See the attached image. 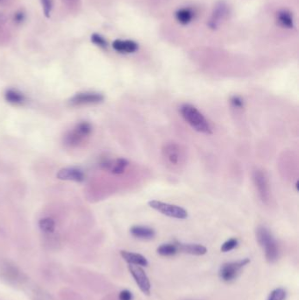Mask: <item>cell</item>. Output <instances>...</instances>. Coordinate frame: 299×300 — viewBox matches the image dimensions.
I'll list each match as a JSON object with an SVG mask.
<instances>
[{
	"mask_svg": "<svg viewBox=\"0 0 299 300\" xmlns=\"http://www.w3.org/2000/svg\"><path fill=\"white\" fill-rule=\"evenodd\" d=\"M91 132L92 127L90 123L84 121L80 122L74 127L73 130L70 131L65 135L64 143L70 147H77L80 143H82L87 137H89Z\"/></svg>",
	"mask_w": 299,
	"mask_h": 300,
	"instance_id": "obj_4",
	"label": "cell"
},
{
	"mask_svg": "<svg viewBox=\"0 0 299 300\" xmlns=\"http://www.w3.org/2000/svg\"><path fill=\"white\" fill-rule=\"evenodd\" d=\"M250 263V258H244L241 260L230 262V263L222 264L219 270V276H220V279L223 282H226V283L235 280L243 268L246 266Z\"/></svg>",
	"mask_w": 299,
	"mask_h": 300,
	"instance_id": "obj_5",
	"label": "cell"
},
{
	"mask_svg": "<svg viewBox=\"0 0 299 300\" xmlns=\"http://www.w3.org/2000/svg\"><path fill=\"white\" fill-rule=\"evenodd\" d=\"M91 41L94 44H96V46L102 47L104 49H106L108 47V44H107V40L104 39L103 37L99 35L98 33H93L91 35Z\"/></svg>",
	"mask_w": 299,
	"mask_h": 300,
	"instance_id": "obj_23",
	"label": "cell"
},
{
	"mask_svg": "<svg viewBox=\"0 0 299 300\" xmlns=\"http://www.w3.org/2000/svg\"><path fill=\"white\" fill-rule=\"evenodd\" d=\"M256 239L265 253L268 263L274 264L279 258V247L271 232L265 227H258L256 231Z\"/></svg>",
	"mask_w": 299,
	"mask_h": 300,
	"instance_id": "obj_1",
	"label": "cell"
},
{
	"mask_svg": "<svg viewBox=\"0 0 299 300\" xmlns=\"http://www.w3.org/2000/svg\"><path fill=\"white\" fill-rule=\"evenodd\" d=\"M57 178L60 180L75 181L83 182L85 176L82 170L76 168H65L57 173Z\"/></svg>",
	"mask_w": 299,
	"mask_h": 300,
	"instance_id": "obj_10",
	"label": "cell"
},
{
	"mask_svg": "<svg viewBox=\"0 0 299 300\" xmlns=\"http://www.w3.org/2000/svg\"><path fill=\"white\" fill-rule=\"evenodd\" d=\"M179 252L192 255V256H204L207 253V248L200 244H183L176 242Z\"/></svg>",
	"mask_w": 299,
	"mask_h": 300,
	"instance_id": "obj_14",
	"label": "cell"
},
{
	"mask_svg": "<svg viewBox=\"0 0 299 300\" xmlns=\"http://www.w3.org/2000/svg\"><path fill=\"white\" fill-rule=\"evenodd\" d=\"M192 12L189 9H181L176 13V19L180 23L183 24V25L189 23L192 20Z\"/></svg>",
	"mask_w": 299,
	"mask_h": 300,
	"instance_id": "obj_20",
	"label": "cell"
},
{
	"mask_svg": "<svg viewBox=\"0 0 299 300\" xmlns=\"http://www.w3.org/2000/svg\"><path fill=\"white\" fill-rule=\"evenodd\" d=\"M287 292L283 288H276L269 294L268 300H285Z\"/></svg>",
	"mask_w": 299,
	"mask_h": 300,
	"instance_id": "obj_21",
	"label": "cell"
},
{
	"mask_svg": "<svg viewBox=\"0 0 299 300\" xmlns=\"http://www.w3.org/2000/svg\"><path fill=\"white\" fill-rule=\"evenodd\" d=\"M128 270L131 275L133 276V279L135 281L138 287L140 288L144 295L150 296L151 293V283L150 278L146 276V272L144 271L142 268L137 265H130L128 266Z\"/></svg>",
	"mask_w": 299,
	"mask_h": 300,
	"instance_id": "obj_7",
	"label": "cell"
},
{
	"mask_svg": "<svg viewBox=\"0 0 299 300\" xmlns=\"http://www.w3.org/2000/svg\"><path fill=\"white\" fill-rule=\"evenodd\" d=\"M9 3V0H0V7H5Z\"/></svg>",
	"mask_w": 299,
	"mask_h": 300,
	"instance_id": "obj_29",
	"label": "cell"
},
{
	"mask_svg": "<svg viewBox=\"0 0 299 300\" xmlns=\"http://www.w3.org/2000/svg\"><path fill=\"white\" fill-rule=\"evenodd\" d=\"M178 247L176 242L175 243H166L161 245L157 247V253L162 257H173L178 253Z\"/></svg>",
	"mask_w": 299,
	"mask_h": 300,
	"instance_id": "obj_16",
	"label": "cell"
},
{
	"mask_svg": "<svg viewBox=\"0 0 299 300\" xmlns=\"http://www.w3.org/2000/svg\"><path fill=\"white\" fill-rule=\"evenodd\" d=\"M26 20V14L23 11L20 10L16 12L14 15V22L16 25H20L24 22V20Z\"/></svg>",
	"mask_w": 299,
	"mask_h": 300,
	"instance_id": "obj_26",
	"label": "cell"
},
{
	"mask_svg": "<svg viewBox=\"0 0 299 300\" xmlns=\"http://www.w3.org/2000/svg\"><path fill=\"white\" fill-rule=\"evenodd\" d=\"M42 8H43L44 14L47 18H49L51 14V11L53 8V0H40Z\"/></svg>",
	"mask_w": 299,
	"mask_h": 300,
	"instance_id": "obj_24",
	"label": "cell"
},
{
	"mask_svg": "<svg viewBox=\"0 0 299 300\" xmlns=\"http://www.w3.org/2000/svg\"><path fill=\"white\" fill-rule=\"evenodd\" d=\"M148 205H150L151 208L158 211L161 214L170 217V218L178 219V220H184V219L188 218L187 211L184 210L182 207L176 206V205L164 203V202L158 201V200L150 201Z\"/></svg>",
	"mask_w": 299,
	"mask_h": 300,
	"instance_id": "obj_6",
	"label": "cell"
},
{
	"mask_svg": "<svg viewBox=\"0 0 299 300\" xmlns=\"http://www.w3.org/2000/svg\"><path fill=\"white\" fill-rule=\"evenodd\" d=\"M102 167L106 170H110L113 174L123 173L126 167L128 166V162L124 158H119L116 160L106 161L102 163Z\"/></svg>",
	"mask_w": 299,
	"mask_h": 300,
	"instance_id": "obj_12",
	"label": "cell"
},
{
	"mask_svg": "<svg viewBox=\"0 0 299 300\" xmlns=\"http://www.w3.org/2000/svg\"><path fill=\"white\" fill-rule=\"evenodd\" d=\"M6 99L7 102L14 105H22L25 102V96L15 90H8L6 92Z\"/></svg>",
	"mask_w": 299,
	"mask_h": 300,
	"instance_id": "obj_17",
	"label": "cell"
},
{
	"mask_svg": "<svg viewBox=\"0 0 299 300\" xmlns=\"http://www.w3.org/2000/svg\"><path fill=\"white\" fill-rule=\"evenodd\" d=\"M113 47L120 53H133L139 46L133 40H116L113 41Z\"/></svg>",
	"mask_w": 299,
	"mask_h": 300,
	"instance_id": "obj_15",
	"label": "cell"
},
{
	"mask_svg": "<svg viewBox=\"0 0 299 300\" xmlns=\"http://www.w3.org/2000/svg\"><path fill=\"white\" fill-rule=\"evenodd\" d=\"M238 245H239V240L235 239V238H231V239L226 240L222 244L220 249L224 253H226V252H229V251L234 249L235 247H238Z\"/></svg>",
	"mask_w": 299,
	"mask_h": 300,
	"instance_id": "obj_22",
	"label": "cell"
},
{
	"mask_svg": "<svg viewBox=\"0 0 299 300\" xmlns=\"http://www.w3.org/2000/svg\"><path fill=\"white\" fill-rule=\"evenodd\" d=\"M253 180L261 199L263 200L264 203H268L270 193H269V181L266 175L263 173L262 170H256L253 173Z\"/></svg>",
	"mask_w": 299,
	"mask_h": 300,
	"instance_id": "obj_8",
	"label": "cell"
},
{
	"mask_svg": "<svg viewBox=\"0 0 299 300\" xmlns=\"http://www.w3.org/2000/svg\"><path fill=\"white\" fill-rule=\"evenodd\" d=\"M119 300H133V294L128 290H123L119 294Z\"/></svg>",
	"mask_w": 299,
	"mask_h": 300,
	"instance_id": "obj_27",
	"label": "cell"
},
{
	"mask_svg": "<svg viewBox=\"0 0 299 300\" xmlns=\"http://www.w3.org/2000/svg\"><path fill=\"white\" fill-rule=\"evenodd\" d=\"M121 257L130 265H137V266L146 267L148 265V262L145 257L138 253L129 252L126 250L120 251Z\"/></svg>",
	"mask_w": 299,
	"mask_h": 300,
	"instance_id": "obj_11",
	"label": "cell"
},
{
	"mask_svg": "<svg viewBox=\"0 0 299 300\" xmlns=\"http://www.w3.org/2000/svg\"><path fill=\"white\" fill-rule=\"evenodd\" d=\"M39 227H40V230L44 233H53L55 228H56V223H55L53 219H51V218H43L40 220Z\"/></svg>",
	"mask_w": 299,
	"mask_h": 300,
	"instance_id": "obj_19",
	"label": "cell"
},
{
	"mask_svg": "<svg viewBox=\"0 0 299 300\" xmlns=\"http://www.w3.org/2000/svg\"><path fill=\"white\" fill-rule=\"evenodd\" d=\"M230 101H231L232 106L236 109H242L243 107H244V101L239 96H233Z\"/></svg>",
	"mask_w": 299,
	"mask_h": 300,
	"instance_id": "obj_25",
	"label": "cell"
},
{
	"mask_svg": "<svg viewBox=\"0 0 299 300\" xmlns=\"http://www.w3.org/2000/svg\"><path fill=\"white\" fill-rule=\"evenodd\" d=\"M68 7L70 8H76L78 7V1L79 0H63Z\"/></svg>",
	"mask_w": 299,
	"mask_h": 300,
	"instance_id": "obj_28",
	"label": "cell"
},
{
	"mask_svg": "<svg viewBox=\"0 0 299 300\" xmlns=\"http://www.w3.org/2000/svg\"><path fill=\"white\" fill-rule=\"evenodd\" d=\"M163 156L165 163L171 168H178L186 159L185 151L179 144L170 142L164 145Z\"/></svg>",
	"mask_w": 299,
	"mask_h": 300,
	"instance_id": "obj_3",
	"label": "cell"
},
{
	"mask_svg": "<svg viewBox=\"0 0 299 300\" xmlns=\"http://www.w3.org/2000/svg\"><path fill=\"white\" fill-rule=\"evenodd\" d=\"M277 20L281 26L287 28H291L293 27V19L291 14H289L287 11H282L280 12L277 15Z\"/></svg>",
	"mask_w": 299,
	"mask_h": 300,
	"instance_id": "obj_18",
	"label": "cell"
},
{
	"mask_svg": "<svg viewBox=\"0 0 299 300\" xmlns=\"http://www.w3.org/2000/svg\"><path fill=\"white\" fill-rule=\"evenodd\" d=\"M130 233L133 237L140 240H152L156 237V231L145 226H133L131 227Z\"/></svg>",
	"mask_w": 299,
	"mask_h": 300,
	"instance_id": "obj_13",
	"label": "cell"
},
{
	"mask_svg": "<svg viewBox=\"0 0 299 300\" xmlns=\"http://www.w3.org/2000/svg\"><path fill=\"white\" fill-rule=\"evenodd\" d=\"M104 100L102 94L96 92H83L75 95L71 97L70 103L71 106H83V105H93L101 103Z\"/></svg>",
	"mask_w": 299,
	"mask_h": 300,
	"instance_id": "obj_9",
	"label": "cell"
},
{
	"mask_svg": "<svg viewBox=\"0 0 299 300\" xmlns=\"http://www.w3.org/2000/svg\"><path fill=\"white\" fill-rule=\"evenodd\" d=\"M180 112L184 120L193 129L200 133H212V127L210 126L208 120H206V117L196 107L189 104H185L181 107Z\"/></svg>",
	"mask_w": 299,
	"mask_h": 300,
	"instance_id": "obj_2",
	"label": "cell"
}]
</instances>
